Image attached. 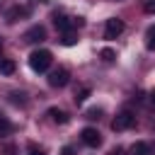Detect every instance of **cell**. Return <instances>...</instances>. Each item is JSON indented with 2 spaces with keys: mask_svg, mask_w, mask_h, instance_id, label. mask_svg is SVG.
Masks as SVG:
<instances>
[{
  "mask_svg": "<svg viewBox=\"0 0 155 155\" xmlns=\"http://www.w3.org/2000/svg\"><path fill=\"white\" fill-rule=\"evenodd\" d=\"M61 44H63V46H73V44H78V34H75V31H65L63 39H61Z\"/></svg>",
  "mask_w": 155,
  "mask_h": 155,
  "instance_id": "obj_14",
  "label": "cell"
},
{
  "mask_svg": "<svg viewBox=\"0 0 155 155\" xmlns=\"http://www.w3.org/2000/svg\"><path fill=\"white\" fill-rule=\"evenodd\" d=\"M5 155H15V145H7L5 148Z\"/></svg>",
  "mask_w": 155,
  "mask_h": 155,
  "instance_id": "obj_21",
  "label": "cell"
},
{
  "mask_svg": "<svg viewBox=\"0 0 155 155\" xmlns=\"http://www.w3.org/2000/svg\"><path fill=\"white\" fill-rule=\"evenodd\" d=\"M53 24L65 34V31H73V29H75V17H65V15L56 12V15H53Z\"/></svg>",
  "mask_w": 155,
  "mask_h": 155,
  "instance_id": "obj_7",
  "label": "cell"
},
{
  "mask_svg": "<svg viewBox=\"0 0 155 155\" xmlns=\"http://www.w3.org/2000/svg\"><path fill=\"white\" fill-rule=\"evenodd\" d=\"M90 94H92V90H90V87H80V90H75V104H82Z\"/></svg>",
  "mask_w": 155,
  "mask_h": 155,
  "instance_id": "obj_12",
  "label": "cell"
},
{
  "mask_svg": "<svg viewBox=\"0 0 155 155\" xmlns=\"http://www.w3.org/2000/svg\"><path fill=\"white\" fill-rule=\"evenodd\" d=\"M15 70H17V65L12 58H0V73L2 75H15Z\"/></svg>",
  "mask_w": 155,
  "mask_h": 155,
  "instance_id": "obj_10",
  "label": "cell"
},
{
  "mask_svg": "<svg viewBox=\"0 0 155 155\" xmlns=\"http://www.w3.org/2000/svg\"><path fill=\"white\" fill-rule=\"evenodd\" d=\"M150 104H153V109H155V90L150 92Z\"/></svg>",
  "mask_w": 155,
  "mask_h": 155,
  "instance_id": "obj_24",
  "label": "cell"
},
{
  "mask_svg": "<svg viewBox=\"0 0 155 155\" xmlns=\"http://www.w3.org/2000/svg\"><path fill=\"white\" fill-rule=\"evenodd\" d=\"M136 124V114L133 111H128V109H124L121 114H116V119L111 121V131H126V128H131Z\"/></svg>",
  "mask_w": 155,
  "mask_h": 155,
  "instance_id": "obj_2",
  "label": "cell"
},
{
  "mask_svg": "<svg viewBox=\"0 0 155 155\" xmlns=\"http://www.w3.org/2000/svg\"><path fill=\"white\" fill-rule=\"evenodd\" d=\"M85 116H87L90 121H94V119H99V116H102V109H99V107H94V109H87V114H85Z\"/></svg>",
  "mask_w": 155,
  "mask_h": 155,
  "instance_id": "obj_18",
  "label": "cell"
},
{
  "mask_svg": "<svg viewBox=\"0 0 155 155\" xmlns=\"http://www.w3.org/2000/svg\"><path fill=\"white\" fill-rule=\"evenodd\" d=\"M99 56H102V61L111 63V61L116 58V51H111V48H102V51H99Z\"/></svg>",
  "mask_w": 155,
  "mask_h": 155,
  "instance_id": "obj_16",
  "label": "cell"
},
{
  "mask_svg": "<svg viewBox=\"0 0 155 155\" xmlns=\"http://www.w3.org/2000/svg\"><path fill=\"white\" fill-rule=\"evenodd\" d=\"M61 155H73V148H63V150H61Z\"/></svg>",
  "mask_w": 155,
  "mask_h": 155,
  "instance_id": "obj_22",
  "label": "cell"
},
{
  "mask_svg": "<svg viewBox=\"0 0 155 155\" xmlns=\"http://www.w3.org/2000/svg\"><path fill=\"white\" fill-rule=\"evenodd\" d=\"M48 116H51L53 124H68V114L63 109H58V107H51L48 109Z\"/></svg>",
  "mask_w": 155,
  "mask_h": 155,
  "instance_id": "obj_9",
  "label": "cell"
},
{
  "mask_svg": "<svg viewBox=\"0 0 155 155\" xmlns=\"http://www.w3.org/2000/svg\"><path fill=\"white\" fill-rule=\"evenodd\" d=\"M128 155H148V143H143V140L133 143L131 150H128Z\"/></svg>",
  "mask_w": 155,
  "mask_h": 155,
  "instance_id": "obj_11",
  "label": "cell"
},
{
  "mask_svg": "<svg viewBox=\"0 0 155 155\" xmlns=\"http://www.w3.org/2000/svg\"><path fill=\"white\" fill-rule=\"evenodd\" d=\"M121 34H124V22H121L119 17L107 19V24H104V39H116V36H121Z\"/></svg>",
  "mask_w": 155,
  "mask_h": 155,
  "instance_id": "obj_3",
  "label": "cell"
},
{
  "mask_svg": "<svg viewBox=\"0 0 155 155\" xmlns=\"http://www.w3.org/2000/svg\"><path fill=\"white\" fill-rule=\"evenodd\" d=\"M27 15H29V7H24V5H15V7H10V10H7L5 19H7L10 24H15L17 19H22V17H27Z\"/></svg>",
  "mask_w": 155,
  "mask_h": 155,
  "instance_id": "obj_8",
  "label": "cell"
},
{
  "mask_svg": "<svg viewBox=\"0 0 155 155\" xmlns=\"http://www.w3.org/2000/svg\"><path fill=\"white\" fill-rule=\"evenodd\" d=\"M10 131H12V124H10L5 116H0V136H7Z\"/></svg>",
  "mask_w": 155,
  "mask_h": 155,
  "instance_id": "obj_17",
  "label": "cell"
},
{
  "mask_svg": "<svg viewBox=\"0 0 155 155\" xmlns=\"http://www.w3.org/2000/svg\"><path fill=\"white\" fill-rule=\"evenodd\" d=\"M145 12L148 15H155V0H148L145 2Z\"/></svg>",
  "mask_w": 155,
  "mask_h": 155,
  "instance_id": "obj_20",
  "label": "cell"
},
{
  "mask_svg": "<svg viewBox=\"0 0 155 155\" xmlns=\"http://www.w3.org/2000/svg\"><path fill=\"white\" fill-rule=\"evenodd\" d=\"M80 138H82V143H85V145H90V148H99V145H102V136H99V131H97V128H92V126L82 128Z\"/></svg>",
  "mask_w": 155,
  "mask_h": 155,
  "instance_id": "obj_5",
  "label": "cell"
},
{
  "mask_svg": "<svg viewBox=\"0 0 155 155\" xmlns=\"http://www.w3.org/2000/svg\"><path fill=\"white\" fill-rule=\"evenodd\" d=\"M51 61H53V56H51V51H46V48H36V51L29 53V68H31L34 73H46V70L51 68Z\"/></svg>",
  "mask_w": 155,
  "mask_h": 155,
  "instance_id": "obj_1",
  "label": "cell"
},
{
  "mask_svg": "<svg viewBox=\"0 0 155 155\" xmlns=\"http://www.w3.org/2000/svg\"><path fill=\"white\" fill-rule=\"evenodd\" d=\"M121 153H124V150H121V148H114V150H111V153H109V155H121Z\"/></svg>",
  "mask_w": 155,
  "mask_h": 155,
  "instance_id": "obj_23",
  "label": "cell"
},
{
  "mask_svg": "<svg viewBox=\"0 0 155 155\" xmlns=\"http://www.w3.org/2000/svg\"><path fill=\"white\" fill-rule=\"evenodd\" d=\"M44 39H46V29H44L41 24H34L31 29L24 31V41H27V44H41Z\"/></svg>",
  "mask_w": 155,
  "mask_h": 155,
  "instance_id": "obj_6",
  "label": "cell"
},
{
  "mask_svg": "<svg viewBox=\"0 0 155 155\" xmlns=\"http://www.w3.org/2000/svg\"><path fill=\"white\" fill-rule=\"evenodd\" d=\"M145 46H148L150 51H155V24L148 27V31H145Z\"/></svg>",
  "mask_w": 155,
  "mask_h": 155,
  "instance_id": "obj_13",
  "label": "cell"
},
{
  "mask_svg": "<svg viewBox=\"0 0 155 155\" xmlns=\"http://www.w3.org/2000/svg\"><path fill=\"white\" fill-rule=\"evenodd\" d=\"M27 155H46V150L44 148H36V145H29L27 148Z\"/></svg>",
  "mask_w": 155,
  "mask_h": 155,
  "instance_id": "obj_19",
  "label": "cell"
},
{
  "mask_svg": "<svg viewBox=\"0 0 155 155\" xmlns=\"http://www.w3.org/2000/svg\"><path fill=\"white\" fill-rule=\"evenodd\" d=\"M24 97H27L24 92H17V90H15V92H10V102H12V104H24V102H27Z\"/></svg>",
  "mask_w": 155,
  "mask_h": 155,
  "instance_id": "obj_15",
  "label": "cell"
},
{
  "mask_svg": "<svg viewBox=\"0 0 155 155\" xmlns=\"http://www.w3.org/2000/svg\"><path fill=\"white\" fill-rule=\"evenodd\" d=\"M0 48H2V39H0Z\"/></svg>",
  "mask_w": 155,
  "mask_h": 155,
  "instance_id": "obj_25",
  "label": "cell"
},
{
  "mask_svg": "<svg viewBox=\"0 0 155 155\" xmlns=\"http://www.w3.org/2000/svg\"><path fill=\"white\" fill-rule=\"evenodd\" d=\"M68 80H70L68 68H56L53 73H48V85H51V87H65Z\"/></svg>",
  "mask_w": 155,
  "mask_h": 155,
  "instance_id": "obj_4",
  "label": "cell"
}]
</instances>
